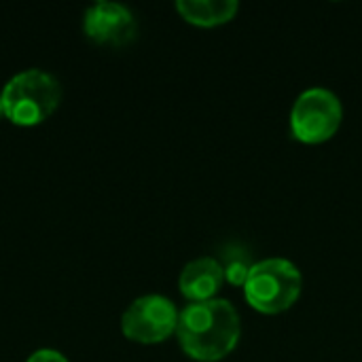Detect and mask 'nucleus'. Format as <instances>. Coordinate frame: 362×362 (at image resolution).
Masks as SVG:
<instances>
[{
	"label": "nucleus",
	"instance_id": "6e6552de",
	"mask_svg": "<svg viewBox=\"0 0 362 362\" xmlns=\"http://www.w3.org/2000/svg\"><path fill=\"white\" fill-rule=\"evenodd\" d=\"M176 11L189 23L212 28L231 21L240 11L238 0H178Z\"/></svg>",
	"mask_w": 362,
	"mask_h": 362
},
{
	"label": "nucleus",
	"instance_id": "39448f33",
	"mask_svg": "<svg viewBox=\"0 0 362 362\" xmlns=\"http://www.w3.org/2000/svg\"><path fill=\"white\" fill-rule=\"evenodd\" d=\"M180 310L163 295H142L134 299L121 316V331L136 344H161L176 333Z\"/></svg>",
	"mask_w": 362,
	"mask_h": 362
},
{
	"label": "nucleus",
	"instance_id": "7ed1b4c3",
	"mask_svg": "<svg viewBox=\"0 0 362 362\" xmlns=\"http://www.w3.org/2000/svg\"><path fill=\"white\" fill-rule=\"evenodd\" d=\"M301 288L299 267L288 259L269 257L252 265L244 284V297L261 314H280L297 303Z\"/></svg>",
	"mask_w": 362,
	"mask_h": 362
},
{
	"label": "nucleus",
	"instance_id": "9b49d317",
	"mask_svg": "<svg viewBox=\"0 0 362 362\" xmlns=\"http://www.w3.org/2000/svg\"><path fill=\"white\" fill-rule=\"evenodd\" d=\"M4 117V106H2V95H0V119Z\"/></svg>",
	"mask_w": 362,
	"mask_h": 362
},
{
	"label": "nucleus",
	"instance_id": "f257e3e1",
	"mask_svg": "<svg viewBox=\"0 0 362 362\" xmlns=\"http://www.w3.org/2000/svg\"><path fill=\"white\" fill-rule=\"evenodd\" d=\"M242 335L240 314L227 299L195 301L180 310L176 337L182 352L199 362L229 356Z\"/></svg>",
	"mask_w": 362,
	"mask_h": 362
},
{
	"label": "nucleus",
	"instance_id": "f03ea898",
	"mask_svg": "<svg viewBox=\"0 0 362 362\" xmlns=\"http://www.w3.org/2000/svg\"><path fill=\"white\" fill-rule=\"evenodd\" d=\"M4 117L19 127H34L45 123L62 102L59 81L40 68H28L13 74L2 91Z\"/></svg>",
	"mask_w": 362,
	"mask_h": 362
},
{
	"label": "nucleus",
	"instance_id": "0eeeda50",
	"mask_svg": "<svg viewBox=\"0 0 362 362\" xmlns=\"http://www.w3.org/2000/svg\"><path fill=\"white\" fill-rule=\"evenodd\" d=\"M223 282H225V272L221 261L214 257H199L182 267L178 278V288L182 297L189 299V303H195V301L216 299V293L221 291Z\"/></svg>",
	"mask_w": 362,
	"mask_h": 362
},
{
	"label": "nucleus",
	"instance_id": "1a4fd4ad",
	"mask_svg": "<svg viewBox=\"0 0 362 362\" xmlns=\"http://www.w3.org/2000/svg\"><path fill=\"white\" fill-rule=\"evenodd\" d=\"M221 265H223V272H225V280L229 284L244 286L255 263H250L248 257L242 250H231L229 255H225V263H221Z\"/></svg>",
	"mask_w": 362,
	"mask_h": 362
},
{
	"label": "nucleus",
	"instance_id": "9d476101",
	"mask_svg": "<svg viewBox=\"0 0 362 362\" xmlns=\"http://www.w3.org/2000/svg\"><path fill=\"white\" fill-rule=\"evenodd\" d=\"M25 362H70L62 352L57 350H51V348H42V350H36L28 356Z\"/></svg>",
	"mask_w": 362,
	"mask_h": 362
},
{
	"label": "nucleus",
	"instance_id": "423d86ee",
	"mask_svg": "<svg viewBox=\"0 0 362 362\" xmlns=\"http://www.w3.org/2000/svg\"><path fill=\"white\" fill-rule=\"evenodd\" d=\"M83 32L89 40L106 47H123L136 38L138 23L134 13L110 0L93 2L83 13Z\"/></svg>",
	"mask_w": 362,
	"mask_h": 362
},
{
	"label": "nucleus",
	"instance_id": "20e7f679",
	"mask_svg": "<svg viewBox=\"0 0 362 362\" xmlns=\"http://www.w3.org/2000/svg\"><path fill=\"white\" fill-rule=\"evenodd\" d=\"M344 121L341 100L327 87H310L299 93L291 110V132L305 144L331 140Z\"/></svg>",
	"mask_w": 362,
	"mask_h": 362
}]
</instances>
